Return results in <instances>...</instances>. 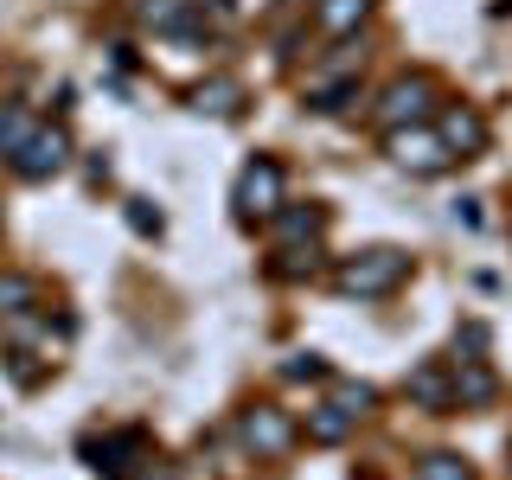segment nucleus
<instances>
[{
	"mask_svg": "<svg viewBox=\"0 0 512 480\" xmlns=\"http://www.w3.org/2000/svg\"><path fill=\"white\" fill-rule=\"evenodd\" d=\"M192 109L231 122L237 109H244V84H237V77H205V84H192Z\"/></svg>",
	"mask_w": 512,
	"mask_h": 480,
	"instance_id": "nucleus-13",
	"label": "nucleus"
},
{
	"mask_svg": "<svg viewBox=\"0 0 512 480\" xmlns=\"http://www.w3.org/2000/svg\"><path fill=\"white\" fill-rule=\"evenodd\" d=\"M404 276H410V256L391 250V244H372V250H359V256H340L333 288H340L346 301H384V295L404 288Z\"/></svg>",
	"mask_w": 512,
	"mask_h": 480,
	"instance_id": "nucleus-1",
	"label": "nucleus"
},
{
	"mask_svg": "<svg viewBox=\"0 0 512 480\" xmlns=\"http://www.w3.org/2000/svg\"><path fill=\"white\" fill-rule=\"evenodd\" d=\"M269 231H276V244H282V250H295V244H320V231H327V212H320V205H282V212L269 218Z\"/></svg>",
	"mask_w": 512,
	"mask_h": 480,
	"instance_id": "nucleus-11",
	"label": "nucleus"
},
{
	"mask_svg": "<svg viewBox=\"0 0 512 480\" xmlns=\"http://www.w3.org/2000/svg\"><path fill=\"white\" fill-rule=\"evenodd\" d=\"M71 154H77V148H71V128L52 122V128H32V141L7 160V167L20 173V180H52V173L71 167Z\"/></svg>",
	"mask_w": 512,
	"mask_h": 480,
	"instance_id": "nucleus-6",
	"label": "nucleus"
},
{
	"mask_svg": "<svg viewBox=\"0 0 512 480\" xmlns=\"http://www.w3.org/2000/svg\"><path fill=\"white\" fill-rule=\"evenodd\" d=\"M333 404H340L352 423H359V416H372V404H378V391L365 378H333Z\"/></svg>",
	"mask_w": 512,
	"mask_h": 480,
	"instance_id": "nucleus-18",
	"label": "nucleus"
},
{
	"mask_svg": "<svg viewBox=\"0 0 512 480\" xmlns=\"http://www.w3.org/2000/svg\"><path fill=\"white\" fill-rule=\"evenodd\" d=\"M237 436H244V448L256 461H276V455L295 448V423H288V410H276V404H250L237 416Z\"/></svg>",
	"mask_w": 512,
	"mask_h": 480,
	"instance_id": "nucleus-5",
	"label": "nucleus"
},
{
	"mask_svg": "<svg viewBox=\"0 0 512 480\" xmlns=\"http://www.w3.org/2000/svg\"><path fill=\"white\" fill-rule=\"evenodd\" d=\"M231 205H237V218L256 224V218H276L282 205H288V173H282V160H269V154H256L244 160V173H237V192H231Z\"/></svg>",
	"mask_w": 512,
	"mask_h": 480,
	"instance_id": "nucleus-2",
	"label": "nucleus"
},
{
	"mask_svg": "<svg viewBox=\"0 0 512 480\" xmlns=\"http://www.w3.org/2000/svg\"><path fill=\"white\" fill-rule=\"evenodd\" d=\"M448 391H455V410H480L500 397V378H493L487 359H455L448 365Z\"/></svg>",
	"mask_w": 512,
	"mask_h": 480,
	"instance_id": "nucleus-8",
	"label": "nucleus"
},
{
	"mask_svg": "<svg viewBox=\"0 0 512 480\" xmlns=\"http://www.w3.org/2000/svg\"><path fill=\"white\" fill-rule=\"evenodd\" d=\"M308 103L320 109V116H340L346 103H359V77H333V84H320V90L308 96Z\"/></svg>",
	"mask_w": 512,
	"mask_h": 480,
	"instance_id": "nucleus-21",
	"label": "nucleus"
},
{
	"mask_svg": "<svg viewBox=\"0 0 512 480\" xmlns=\"http://www.w3.org/2000/svg\"><path fill=\"white\" fill-rule=\"evenodd\" d=\"M32 128H39V122H32L20 103H7V109H0V154L13 160V154H20L26 141H32Z\"/></svg>",
	"mask_w": 512,
	"mask_h": 480,
	"instance_id": "nucleus-19",
	"label": "nucleus"
},
{
	"mask_svg": "<svg viewBox=\"0 0 512 480\" xmlns=\"http://www.w3.org/2000/svg\"><path fill=\"white\" fill-rule=\"evenodd\" d=\"M84 455H90V468L96 474H103V480H128V468H141V436H135V429H122V436H109V442H90L84 448Z\"/></svg>",
	"mask_w": 512,
	"mask_h": 480,
	"instance_id": "nucleus-12",
	"label": "nucleus"
},
{
	"mask_svg": "<svg viewBox=\"0 0 512 480\" xmlns=\"http://www.w3.org/2000/svg\"><path fill=\"white\" fill-rule=\"evenodd\" d=\"M135 20L160 39H192L199 32V0H135Z\"/></svg>",
	"mask_w": 512,
	"mask_h": 480,
	"instance_id": "nucleus-7",
	"label": "nucleus"
},
{
	"mask_svg": "<svg viewBox=\"0 0 512 480\" xmlns=\"http://www.w3.org/2000/svg\"><path fill=\"white\" fill-rule=\"evenodd\" d=\"M0 314L7 320H32L39 314V282L26 269H0Z\"/></svg>",
	"mask_w": 512,
	"mask_h": 480,
	"instance_id": "nucleus-15",
	"label": "nucleus"
},
{
	"mask_svg": "<svg viewBox=\"0 0 512 480\" xmlns=\"http://www.w3.org/2000/svg\"><path fill=\"white\" fill-rule=\"evenodd\" d=\"M314 256H320V244H295V250H276V263H269V276H282V282H301V276H314Z\"/></svg>",
	"mask_w": 512,
	"mask_h": 480,
	"instance_id": "nucleus-20",
	"label": "nucleus"
},
{
	"mask_svg": "<svg viewBox=\"0 0 512 480\" xmlns=\"http://www.w3.org/2000/svg\"><path fill=\"white\" fill-rule=\"evenodd\" d=\"M436 135L448 141V154H455V160H474L480 148H487V122H480L468 103H448L442 116H436Z\"/></svg>",
	"mask_w": 512,
	"mask_h": 480,
	"instance_id": "nucleus-9",
	"label": "nucleus"
},
{
	"mask_svg": "<svg viewBox=\"0 0 512 480\" xmlns=\"http://www.w3.org/2000/svg\"><path fill=\"white\" fill-rule=\"evenodd\" d=\"M416 480H474V468L455 455V448H429V455L416 461Z\"/></svg>",
	"mask_w": 512,
	"mask_h": 480,
	"instance_id": "nucleus-17",
	"label": "nucleus"
},
{
	"mask_svg": "<svg viewBox=\"0 0 512 480\" xmlns=\"http://www.w3.org/2000/svg\"><path fill=\"white\" fill-rule=\"evenodd\" d=\"M429 109H436V84H429L423 71H404V77H391L378 96V128L391 135V128H416V122H429Z\"/></svg>",
	"mask_w": 512,
	"mask_h": 480,
	"instance_id": "nucleus-4",
	"label": "nucleus"
},
{
	"mask_svg": "<svg viewBox=\"0 0 512 480\" xmlns=\"http://www.w3.org/2000/svg\"><path fill=\"white\" fill-rule=\"evenodd\" d=\"M282 378L288 384H308V378H333V372H327V359H320V352H295V359L282 365Z\"/></svg>",
	"mask_w": 512,
	"mask_h": 480,
	"instance_id": "nucleus-23",
	"label": "nucleus"
},
{
	"mask_svg": "<svg viewBox=\"0 0 512 480\" xmlns=\"http://www.w3.org/2000/svg\"><path fill=\"white\" fill-rule=\"evenodd\" d=\"M128 480H180V474H173L167 461H141V474H128Z\"/></svg>",
	"mask_w": 512,
	"mask_h": 480,
	"instance_id": "nucleus-26",
	"label": "nucleus"
},
{
	"mask_svg": "<svg viewBox=\"0 0 512 480\" xmlns=\"http://www.w3.org/2000/svg\"><path fill=\"white\" fill-rule=\"evenodd\" d=\"M346 436H352V416H346L340 404H333V397L308 410V442H320V448H340Z\"/></svg>",
	"mask_w": 512,
	"mask_h": 480,
	"instance_id": "nucleus-16",
	"label": "nucleus"
},
{
	"mask_svg": "<svg viewBox=\"0 0 512 480\" xmlns=\"http://www.w3.org/2000/svg\"><path fill=\"white\" fill-rule=\"evenodd\" d=\"M7 365H13V378H20L26 391H32V384L45 378V365H26V352H7Z\"/></svg>",
	"mask_w": 512,
	"mask_h": 480,
	"instance_id": "nucleus-25",
	"label": "nucleus"
},
{
	"mask_svg": "<svg viewBox=\"0 0 512 480\" xmlns=\"http://www.w3.org/2000/svg\"><path fill=\"white\" fill-rule=\"evenodd\" d=\"M404 397H410L416 410H436V416H448V410H455V391H448V365H436V359L410 365V378H404Z\"/></svg>",
	"mask_w": 512,
	"mask_h": 480,
	"instance_id": "nucleus-10",
	"label": "nucleus"
},
{
	"mask_svg": "<svg viewBox=\"0 0 512 480\" xmlns=\"http://www.w3.org/2000/svg\"><path fill=\"white\" fill-rule=\"evenodd\" d=\"M122 218H128V231H135V237H160V231H167V218H160L154 199H128Z\"/></svg>",
	"mask_w": 512,
	"mask_h": 480,
	"instance_id": "nucleus-22",
	"label": "nucleus"
},
{
	"mask_svg": "<svg viewBox=\"0 0 512 480\" xmlns=\"http://www.w3.org/2000/svg\"><path fill=\"white\" fill-rule=\"evenodd\" d=\"M455 346L468 352V359H487V327H480V320H468V327L455 333Z\"/></svg>",
	"mask_w": 512,
	"mask_h": 480,
	"instance_id": "nucleus-24",
	"label": "nucleus"
},
{
	"mask_svg": "<svg viewBox=\"0 0 512 480\" xmlns=\"http://www.w3.org/2000/svg\"><path fill=\"white\" fill-rule=\"evenodd\" d=\"M365 13H372V0H320L314 26L327 32V39H352V32L365 26Z\"/></svg>",
	"mask_w": 512,
	"mask_h": 480,
	"instance_id": "nucleus-14",
	"label": "nucleus"
},
{
	"mask_svg": "<svg viewBox=\"0 0 512 480\" xmlns=\"http://www.w3.org/2000/svg\"><path fill=\"white\" fill-rule=\"evenodd\" d=\"M384 154H391L404 173H416V180H436V173H448V167H455V154H448V141L436 135V122L391 128V135H384Z\"/></svg>",
	"mask_w": 512,
	"mask_h": 480,
	"instance_id": "nucleus-3",
	"label": "nucleus"
}]
</instances>
